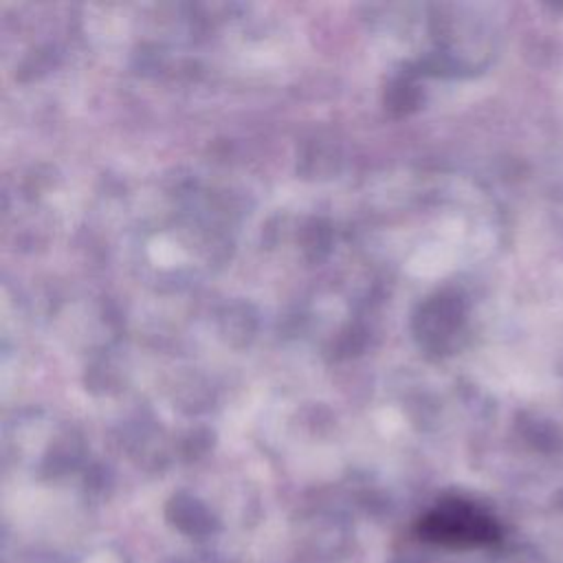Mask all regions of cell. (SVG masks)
<instances>
[{
	"mask_svg": "<svg viewBox=\"0 0 563 563\" xmlns=\"http://www.w3.org/2000/svg\"><path fill=\"white\" fill-rule=\"evenodd\" d=\"M418 532L427 541L453 548L490 543L499 534L490 517L460 499L444 501L427 512L418 523Z\"/></svg>",
	"mask_w": 563,
	"mask_h": 563,
	"instance_id": "1",
	"label": "cell"
}]
</instances>
